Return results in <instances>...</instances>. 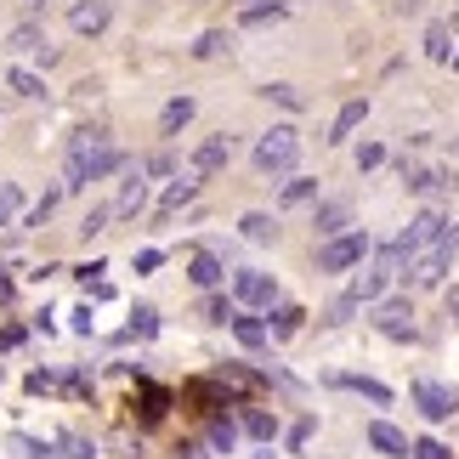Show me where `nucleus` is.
I'll return each mask as SVG.
<instances>
[{"mask_svg":"<svg viewBox=\"0 0 459 459\" xmlns=\"http://www.w3.org/2000/svg\"><path fill=\"white\" fill-rule=\"evenodd\" d=\"M114 170H126V153L108 143V131H80L74 143H68L63 187L80 193V187H91V182H102V176H114Z\"/></svg>","mask_w":459,"mask_h":459,"instance_id":"nucleus-1","label":"nucleus"},{"mask_svg":"<svg viewBox=\"0 0 459 459\" xmlns=\"http://www.w3.org/2000/svg\"><path fill=\"white\" fill-rule=\"evenodd\" d=\"M454 261H459V221H448L443 238L426 244L420 255H409V278H414L420 290H443L448 273H454Z\"/></svg>","mask_w":459,"mask_h":459,"instance_id":"nucleus-2","label":"nucleus"},{"mask_svg":"<svg viewBox=\"0 0 459 459\" xmlns=\"http://www.w3.org/2000/svg\"><path fill=\"white\" fill-rule=\"evenodd\" d=\"M403 267H409V255H403V250H397V238H392V244H385V250H380L375 261H368V267H363L358 278H351V295H358L363 307L385 301V290H392V278H397Z\"/></svg>","mask_w":459,"mask_h":459,"instance_id":"nucleus-3","label":"nucleus"},{"mask_svg":"<svg viewBox=\"0 0 459 459\" xmlns=\"http://www.w3.org/2000/svg\"><path fill=\"white\" fill-rule=\"evenodd\" d=\"M250 159H255V170H261V176H290V170H295V159H301V136H295L290 126H273V131L255 143Z\"/></svg>","mask_w":459,"mask_h":459,"instance_id":"nucleus-4","label":"nucleus"},{"mask_svg":"<svg viewBox=\"0 0 459 459\" xmlns=\"http://www.w3.org/2000/svg\"><path fill=\"white\" fill-rule=\"evenodd\" d=\"M375 250V238L363 233H334V238H324L317 244V273H351V267H363V255Z\"/></svg>","mask_w":459,"mask_h":459,"instance_id":"nucleus-5","label":"nucleus"},{"mask_svg":"<svg viewBox=\"0 0 459 459\" xmlns=\"http://www.w3.org/2000/svg\"><path fill=\"white\" fill-rule=\"evenodd\" d=\"M443 227H448V216H443V210H420V216H414V221L397 233V250H403V255H420L426 244H437V238H443Z\"/></svg>","mask_w":459,"mask_h":459,"instance_id":"nucleus-6","label":"nucleus"},{"mask_svg":"<svg viewBox=\"0 0 459 459\" xmlns=\"http://www.w3.org/2000/svg\"><path fill=\"white\" fill-rule=\"evenodd\" d=\"M233 301H238V307H273V301H278V284H273V273L238 267V273H233Z\"/></svg>","mask_w":459,"mask_h":459,"instance_id":"nucleus-7","label":"nucleus"},{"mask_svg":"<svg viewBox=\"0 0 459 459\" xmlns=\"http://www.w3.org/2000/svg\"><path fill=\"white\" fill-rule=\"evenodd\" d=\"M409 397L426 420H454V409H459V392H448V385H437V380H414Z\"/></svg>","mask_w":459,"mask_h":459,"instance_id":"nucleus-8","label":"nucleus"},{"mask_svg":"<svg viewBox=\"0 0 459 459\" xmlns=\"http://www.w3.org/2000/svg\"><path fill=\"white\" fill-rule=\"evenodd\" d=\"M375 329L385 341H414V307L409 301H375Z\"/></svg>","mask_w":459,"mask_h":459,"instance_id":"nucleus-9","label":"nucleus"},{"mask_svg":"<svg viewBox=\"0 0 459 459\" xmlns=\"http://www.w3.org/2000/svg\"><path fill=\"white\" fill-rule=\"evenodd\" d=\"M108 23H114V6H108V0H74V6H68V29L85 34V40L102 34Z\"/></svg>","mask_w":459,"mask_h":459,"instance_id":"nucleus-10","label":"nucleus"},{"mask_svg":"<svg viewBox=\"0 0 459 459\" xmlns=\"http://www.w3.org/2000/svg\"><path fill=\"white\" fill-rule=\"evenodd\" d=\"M363 119H368V97H351L346 108L334 114V126H329V136H324V143H334V148H341V143H351V136H358V126H363Z\"/></svg>","mask_w":459,"mask_h":459,"instance_id":"nucleus-11","label":"nucleus"},{"mask_svg":"<svg viewBox=\"0 0 459 459\" xmlns=\"http://www.w3.org/2000/svg\"><path fill=\"white\" fill-rule=\"evenodd\" d=\"M227 159H233V136H210V143H199V153H193V176H216Z\"/></svg>","mask_w":459,"mask_h":459,"instance_id":"nucleus-12","label":"nucleus"},{"mask_svg":"<svg viewBox=\"0 0 459 459\" xmlns=\"http://www.w3.org/2000/svg\"><path fill=\"white\" fill-rule=\"evenodd\" d=\"M278 17H290V0H238V23H244V29L278 23Z\"/></svg>","mask_w":459,"mask_h":459,"instance_id":"nucleus-13","label":"nucleus"},{"mask_svg":"<svg viewBox=\"0 0 459 459\" xmlns=\"http://www.w3.org/2000/svg\"><path fill=\"white\" fill-rule=\"evenodd\" d=\"M143 210H148V182H143V170H131L114 199V216H143Z\"/></svg>","mask_w":459,"mask_h":459,"instance_id":"nucleus-14","label":"nucleus"},{"mask_svg":"<svg viewBox=\"0 0 459 459\" xmlns=\"http://www.w3.org/2000/svg\"><path fill=\"white\" fill-rule=\"evenodd\" d=\"M368 448H380V454L403 459V454H409V437H403L392 420H375V426H368Z\"/></svg>","mask_w":459,"mask_h":459,"instance_id":"nucleus-15","label":"nucleus"},{"mask_svg":"<svg viewBox=\"0 0 459 459\" xmlns=\"http://www.w3.org/2000/svg\"><path fill=\"white\" fill-rule=\"evenodd\" d=\"M187 278H193V284H199V290H216L221 278H227V267H221V261L210 255V250H199V255L187 261Z\"/></svg>","mask_w":459,"mask_h":459,"instance_id":"nucleus-16","label":"nucleus"},{"mask_svg":"<svg viewBox=\"0 0 459 459\" xmlns=\"http://www.w3.org/2000/svg\"><path fill=\"white\" fill-rule=\"evenodd\" d=\"M233 334H238V346H250V351H261V346L273 341V334H267V324H261L255 312H233Z\"/></svg>","mask_w":459,"mask_h":459,"instance_id":"nucleus-17","label":"nucleus"},{"mask_svg":"<svg viewBox=\"0 0 459 459\" xmlns=\"http://www.w3.org/2000/svg\"><path fill=\"white\" fill-rule=\"evenodd\" d=\"M329 385H341V392H363L375 409H385V403H392V392H385L380 380H363V375H329Z\"/></svg>","mask_w":459,"mask_h":459,"instance_id":"nucleus-18","label":"nucleus"},{"mask_svg":"<svg viewBox=\"0 0 459 459\" xmlns=\"http://www.w3.org/2000/svg\"><path fill=\"white\" fill-rule=\"evenodd\" d=\"M346 221H351V204H346V199H329V204H317V233H324V238L346 233Z\"/></svg>","mask_w":459,"mask_h":459,"instance_id":"nucleus-19","label":"nucleus"},{"mask_svg":"<svg viewBox=\"0 0 459 459\" xmlns=\"http://www.w3.org/2000/svg\"><path fill=\"white\" fill-rule=\"evenodd\" d=\"M193 193H199V182H193V176H176V182L165 187V199H159V216H176V210H182V204H193Z\"/></svg>","mask_w":459,"mask_h":459,"instance_id":"nucleus-20","label":"nucleus"},{"mask_svg":"<svg viewBox=\"0 0 459 459\" xmlns=\"http://www.w3.org/2000/svg\"><path fill=\"white\" fill-rule=\"evenodd\" d=\"M301 324H307L301 307H267V334H278V341H290Z\"/></svg>","mask_w":459,"mask_h":459,"instance_id":"nucleus-21","label":"nucleus"},{"mask_svg":"<svg viewBox=\"0 0 459 459\" xmlns=\"http://www.w3.org/2000/svg\"><path fill=\"white\" fill-rule=\"evenodd\" d=\"M12 51H34V57H46V63L57 57V51H51V40H46V34L34 29V23H23V29L12 34Z\"/></svg>","mask_w":459,"mask_h":459,"instance_id":"nucleus-22","label":"nucleus"},{"mask_svg":"<svg viewBox=\"0 0 459 459\" xmlns=\"http://www.w3.org/2000/svg\"><path fill=\"white\" fill-rule=\"evenodd\" d=\"M238 233L250 238V244H273V238H278V221H273V216H261V210H250V216L238 221Z\"/></svg>","mask_w":459,"mask_h":459,"instance_id":"nucleus-23","label":"nucleus"},{"mask_svg":"<svg viewBox=\"0 0 459 459\" xmlns=\"http://www.w3.org/2000/svg\"><path fill=\"white\" fill-rule=\"evenodd\" d=\"M227 51H233V34L210 29V34H199V46H193V57H199V63H216V57H227Z\"/></svg>","mask_w":459,"mask_h":459,"instance_id":"nucleus-24","label":"nucleus"},{"mask_svg":"<svg viewBox=\"0 0 459 459\" xmlns=\"http://www.w3.org/2000/svg\"><path fill=\"white\" fill-rule=\"evenodd\" d=\"M6 85H12L17 97H29V102H40V97H46V80H40V74H29V68H6Z\"/></svg>","mask_w":459,"mask_h":459,"instance_id":"nucleus-25","label":"nucleus"},{"mask_svg":"<svg viewBox=\"0 0 459 459\" xmlns=\"http://www.w3.org/2000/svg\"><path fill=\"white\" fill-rule=\"evenodd\" d=\"M187 119H193V97H176V102H165V114H159V131L176 136V131L187 126Z\"/></svg>","mask_w":459,"mask_h":459,"instance_id":"nucleus-26","label":"nucleus"},{"mask_svg":"<svg viewBox=\"0 0 459 459\" xmlns=\"http://www.w3.org/2000/svg\"><path fill=\"white\" fill-rule=\"evenodd\" d=\"M244 431H250L255 443H273V437H278V420L267 409H250V414H244Z\"/></svg>","mask_w":459,"mask_h":459,"instance_id":"nucleus-27","label":"nucleus"},{"mask_svg":"<svg viewBox=\"0 0 459 459\" xmlns=\"http://www.w3.org/2000/svg\"><path fill=\"white\" fill-rule=\"evenodd\" d=\"M261 97H267V102H278V108H290V114H301V108H307V97L295 91V85H284V80H278V85H267Z\"/></svg>","mask_w":459,"mask_h":459,"instance_id":"nucleus-28","label":"nucleus"},{"mask_svg":"<svg viewBox=\"0 0 459 459\" xmlns=\"http://www.w3.org/2000/svg\"><path fill=\"white\" fill-rule=\"evenodd\" d=\"M448 34H454L448 23H431V29H426V57H437V63H448V51H454V46H448Z\"/></svg>","mask_w":459,"mask_h":459,"instance_id":"nucleus-29","label":"nucleus"},{"mask_svg":"<svg viewBox=\"0 0 459 459\" xmlns=\"http://www.w3.org/2000/svg\"><path fill=\"white\" fill-rule=\"evenodd\" d=\"M312 199H317L312 176H290V182H284V204H312Z\"/></svg>","mask_w":459,"mask_h":459,"instance_id":"nucleus-30","label":"nucleus"},{"mask_svg":"<svg viewBox=\"0 0 459 459\" xmlns=\"http://www.w3.org/2000/svg\"><path fill=\"white\" fill-rule=\"evenodd\" d=\"M108 221H114V204H91V210H85V221H80V233H85V238H97Z\"/></svg>","mask_w":459,"mask_h":459,"instance_id":"nucleus-31","label":"nucleus"},{"mask_svg":"<svg viewBox=\"0 0 459 459\" xmlns=\"http://www.w3.org/2000/svg\"><path fill=\"white\" fill-rule=\"evenodd\" d=\"M233 443H238V426H233V420H216V426H210V448L233 454Z\"/></svg>","mask_w":459,"mask_h":459,"instance_id":"nucleus-32","label":"nucleus"},{"mask_svg":"<svg viewBox=\"0 0 459 459\" xmlns=\"http://www.w3.org/2000/svg\"><path fill=\"white\" fill-rule=\"evenodd\" d=\"M126 334H143V341H148V334H159V307H136Z\"/></svg>","mask_w":459,"mask_h":459,"instance_id":"nucleus-33","label":"nucleus"},{"mask_svg":"<svg viewBox=\"0 0 459 459\" xmlns=\"http://www.w3.org/2000/svg\"><path fill=\"white\" fill-rule=\"evenodd\" d=\"M17 204H23V193H17L12 182H0V227L17 221Z\"/></svg>","mask_w":459,"mask_h":459,"instance_id":"nucleus-34","label":"nucleus"},{"mask_svg":"<svg viewBox=\"0 0 459 459\" xmlns=\"http://www.w3.org/2000/svg\"><path fill=\"white\" fill-rule=\"evenodd\" d=\"M12 448H17V454H23V459H57V448H46V443H34V437H23V431H17V437H12Z\"/></svg>","mask_w":459,"mask_h":459,"instance_id":"nucleus-35","label":"nucleus"},{"mask_svg":"<svg viewBox=\"0 0 459 459\" xmlns=\"http://www.w3.org/2000/svg\"><path fill=\"white\" fill-rule=\"evenodd\" d=\"M358 307H363V301H358V295H351V290H346V295H341V301H334V307H329V317H324V324H351V312H358Z\"/></svg>","mask_w":459,"mask_h":459,"instance_id":"nucleus-36","label":"nucleus"},{"mask_svg":"<svg viewBox=\"0 0 459 459\" xmlns=\"http://www.w3.org/2000/svg\"><path fill=\"white\" fill-rule=\"evenodd\" d=\"M97 448L91 443H85V437H63V443H57V459H91Z\"/></svg>","mask_w":459,"mask_h":459,"instance_id":"nucleus-37","label":"nucleus"},{"mask_svg":"<svg viewBox=\"0 0 459 459\" xmlns=\"http://www.w3.org/2000/svg\"><path fill=\"white\" fill-rule=\"evenodd\" d=\"M409 454H414V459H448V448L437 443V437H420V443H414Z\"/></svg>","mask_w":459,"mask_h":459,"instance_id":"nucleus-38","label":"nucleus"},{"mask_svg":"<svg viewBox=\"0 0 459 459\" xmlns=\"http://www.w3.org/2000/svg\"><path fill=\"white\" fill-rule=\"evenodd\" d=\"M380 159H385V148H380V143H363V148H358V170H375Z\"/></svg>","mask_w":459,"mask_h":459,"instance_id":"nucleus-39","label":"nucleus"},{"mask_svg":"<svg viewBox=\"0 0 459 459\" xmlns=\"http://www.w3.org/2000/svg\"><path fill=\"white\" fill-rule=\"evenodd\" d=\"M199 312L210 317V324H227V317H233V301H204Z\"/></svg>","mask_w":459,"mask_h":459,"instance_id":"nucleus-40","label":"nucleus"},{"mask_svg":"<svg viewBox=\"0 0 459 459\" xmlns=\"http://www.w3.org/2000/svg\"><path fill=\"white\" fill-rule=\"evenodd\" d=\"M159 267H165V250H143V255H136V273H159Z\"/></svg>","mask_w":459,"mask_h":459,"instance_id":"nucleus-41","label":"nucleus"},{"mask_svg":"<svg viewBox=\"0 0 459 459\" xmlns=\"http://www.w3.org/2000/svg\"><path fill=\"white\" fill-rule=\"evenodd\" d=\"M170 170H176V159H170V153H153L143 176H170Z\"/></svg>","mask_w":459,"mask_h":459,"instance_id":"nucleus-42","label":"nucleus"},{"mask_svg":"<svg viewBox=\"0 0 459 459\" xmlns=\"http://www.w3.org/2000/svg\"><path fill=\"white\" fill-rule=\"evenodd\" d=\"M97 329V312L91 307H74V334H91Z\"/></svg>","mask_w":459,"mask_h":459,"instance_id":"nucleus-43","label":"nucleus"},{"mask_svg":"<svg viewBox=\"0 0 459 459\" xmlns=\"http://www.w3.org/2000/svg\"><path fill=\"white\" fill-rule=\"evenodd\" d=\"M307 443H312V420H301V426H295V431H290V448H295V454H301Z\"/></svg>","mask_w":459,"mask_h":459,"instance_id":"nucleus-44","label":"nucleus"},{"mask_svg":"<svg viewBox=\"0 0 459 459\" xmlns=\"http://www.w3.org/2000/svg\"><path fill=\"white\" fill-rule=\"evenodd\" d=\"M51 385H57V375H46V368H34V375H29V392H51Z\"/></svg>","mask_w":459,"mask_h":459,"instance_id":"nucleus-45","label":"nucleus"},{"mask_svg":"<svg viewBox=\"0 0 459 459\" xmlns=\"http://www.w3.org/2000/svg\"><path fill=\"white\" fill-rule=\"evenodd\" d=\"M448 317L459 324V290H448Z\"/></svg>","mask_w":459,"mask_h":459,"instance_id":"nucleus-46","label":"nucleus"},{"mask_svg":"<svg viewBox=\"0 0 459 459\" xmlns=\"http://www.w3.org/2000/svg\"><path fill=\"white\" fill-rule=\"evenodd\" d=\"M0 301H12V278L6 273H0Z\"/></svg>","mask_w":459,"mask_h":459,"instance_id":"nucleus-47","label":"nucleus"},{"mask_svg":"<svg viewBox=\"0 0 459 459\" xmlns=\"http://www.w3.org/2000/svg\"><path fill=\"white\" fill-rule=\"evenodd\" d=\"M448 63H454V74H459V46H454V51H448Z\"/></svg>","mask_w":459,"mask_h":459,"instance_id":"nucleus-48","label":"nucleus"},{"mask_svg":"<svg viewBox=\"0 0 459 459\" xmlns=\"http://www.w3.org/2000/svg\"><path fill=\"white\" fill-rule=\"evenodd\" d=\"M29 6H46V0H29Z\"/></svg>","mask_w":459,"mask_h":459,"instance_id":"nucleus-49","label":"nucleus"}]
</instances>
